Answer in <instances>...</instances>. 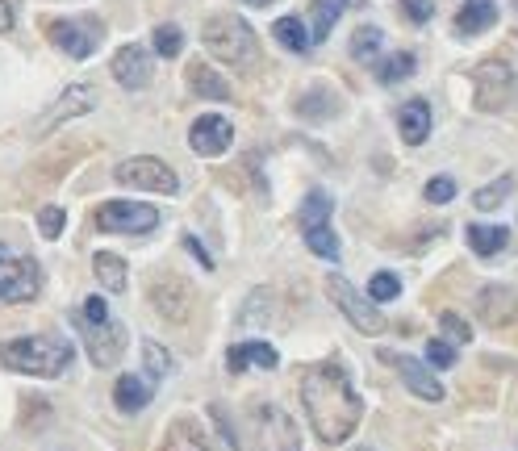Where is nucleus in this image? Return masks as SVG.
<instances>
[{"label": "nucleus", "instance_id": "nucleus-33", "mask_svg": "<svg viewBox=\"0 0 518 451\" xmlns=\"http://www.w3.org/2000/svg\"><path fill=\"white\" fill-rule=\"evenodd\" d=\"M381 42H385V34L376 30V26H360L356 34H351V59L372 63L376 55H381Z\"/></svg>", "mask_w": 518, "mask_h": 451}, {"label": "nucleus", "instance_id": "nucleus-45", "mask_svg": "<svg viewBox=\"0 0 518 451\" xmlns=\"http://www.w3.org/2000/svg\"><path fill=\"white\" fill-rule=\"evenodd\" d=\"M514 9H518V0H514Z\"/></svg>", "mask_w": 518, "mask_h": 451}, {"label": "nucleus", "instance_id": "nucleus-38", "mask_svg": "<svg viewBox=\"0 0 518 451\" xmlns=\"http://www.w3.org/2000/svg\"><path fill=\"white\" fill-rule=\"evenodd\" d=\"M439 326H443V335H447V343H473V326H468L460 314H439Z\"/></svg>", "mask_w": 518, "mask_h": 451}, {"label": "nucleus", "instance_id": "nucleus-24", "mask_svg": "<svg viewBox=\"0 0 518 451\" xmlns=\"http://www.w3.org/2000/svg\"><path fill=\"white\" fill-rule=\"evenodd\" d=\"M92 272H97V284H101V289H109V293H126L130 268H126V259H122V255L97 251V255H92Z\"/></svg>", "mask_w": 518, "mask_h": 451}, {"label": "nucleus", "instance_id": "nucleus-22", "mask_svg": "<svg viewBox=\"0 0 518 451\" xmlns=\"http://www.w3.org/2000/svg\"><path fill=\"white\" fill-rule=\"evenodd\" d=\"M397 130H402V138L410 142V147H422V142L431 138V105L427 101H406L402 109H397Z\"/></svg>", "mask_w": 518, "mask_h": 451}, {"label": "nucleus", "instance_id": "nucleus-21", "mask_svg": "<svg viewBox=\"0 0 518 451\" xmlns=\"http://www.w3.org/2000/svg\"><path fill=\"white\" fill-rule=\"evenodd\" d=\"M159 451H214V443H209L205 426L197 418H176L168 426V435H163V447Z\"/></svg>", "mask_w": 518, "mask_h": 451}, {"label": "nucleus", "instance_id": "nucleus-2", "mask_svg": "<svg viewBox=\"0 0 518 451\" xmlns=\"http://www.w3.org/2000/svg\"><path fill=\"white\" fill-rule=\"evenodd\" d=\"M0 368L38 376V381H55L72 368V343L59 335H26V339H5L0 343Z\"/></svg>", "mask_w": 518, "mask_h": 451}, {"label": "nucleus", "instance_id": "nucleus-31", "mask_svg": "<svg viewBox=\"0 0 518 451\" xmlns=\"http://www.w3.org/2000/svg\"><path fill=\"white\" fill-rule=\"evenodd\" d=\"M414 67H418V59H414L410 51H397V55H389L381 67H376V80H381L385 88H393V84L410 80V76H414Z\"/></svg>", "mask_w": 518, "mask_h": 451}, {"label": "nucleus", "instance_id": "nucleus-42", "mask_svg": "<svg viewBox=\"0 0 518 451\" xmlns=\"http://www.w3.org/2000/svg\"><path fill=\"white\" fill-rule=\"evenodd\" d=\"M184 247H188V251H193L197 259H201V268H214V259H209V255H205V247H201V243L193 239V234H184Z\"/></svg>", "mask_w": 518, "mask_h": 451}, {"label": "nucleus", "instance_id": "nucleus-36", "mask_svg": "<svg viewBox=\"0 0 518 451\" xmlns=\"http://www.w3.org/2000/svg\"><path fill=\"white\" fill-rule=\"evenodd\" d=\"M364 293H368L376 305H381V301H393L397 293H402V280H397L393 272H376V276L368 280V289H364Z\"/></svg>", "mask_w": 518, "mask_h": 451}, {"label": "nucleus", "instance_id": "nucleus-19", "mask_svg": "<svg viewBox=\"0 0 518 451\" xmlns=\"http://www.w3.org/2000/svg\"><path fill=\"white\" fill-rule=\"evenodd\" d=\"M347 9H364V0H314V5H310V46L331 38L335 21H339Z\"/></svg>", "mask_w": 518, "mask_h": 451}, {"label": "nucleus", "instance_id": "nucleus-4", "mask_svg": "<svg viewBox=\"0 0 518 451\" xmlns=\"http://www.w3.org/2000/svg\"><path fill=\"white\" fill-rule=\"evenodd\" d=\"M201 42H205V51L214 55L218 63H226L230 71H255V63H259L255 30L247 26L243 17H234V13L209 17L205 30H201Z\"/></svg>", "mask_w": 518, "mask_h": 451}, {"label": "nucleus", "instance_id": "nucleus-16", "mask_svg": "<svg viewBox=\"0 0 518 451\" xmlns=\"http://www.w3.org/2000/svg\"><path fill=\"white\" fill-rule=\"evenodd\" d=\"M151 305H155L163 318L184 322L188 318V305H193V289H188L180 276H159L155 289H151Z\"/></svg>", "mask_w": 518, "mask_h": 451}, {"label": "nucleus", "instance_id": "nucleus-6", "mask_svg": "<svg viewBox=\"0 0 518 451\" xmlns=\"http://www.w3.org/2000/svg\"><path fill=\"white\" fill-rule=\"evenodd\" d=\"M326 297H331L339 305V314L356 326V330H364V335H385V330H389V318L381 314V305H376L368 293H360L347 276H331V280H326Z\"/></svg>", "mask_w": 518, "mask_h": 451}, {"label": "nucleus", "instance_id": "nucleus-41", "mask_svg": "<svg viewBox=\"0 0 518 451\" xmlns=\"http://www.w3.org/2000/svg\"><path fill=\"white\" fill-rule=\"evenodd\" d=\"M427 201H431V205L456 201V180H452V176H435V180H427Z\"/></svg>", "mask_w": 518, "mask_h": 451}, {"label": "nucleus", "instance_id": "nucleus-10", "mask_svg": "<svg viewBox=\"0 0 518 451\" xmlns=\"http://www.w3.org/2000/svg\"><path fill=\"white\" fill-rule=\"evenodd\" d=\"M251 426H255V451H301V435H297V422L272 406V401H264V406L251 410Z\"/></svg>", "mask_w": 518, "mask_h": 451}, {"label": "nucleus", "instance_id": "nucleus-44", "mask_svg": "<svg viewBox=\"0 0 518 451\" xmlns=\"http://www.w3.org/2000/svg\"><path fill=\"white\" fill-rule=\"evenodd\" d=\"M243 5H251V9H268V5H276V0H243Z\"/></svg>", "mask_w": 518, "mask_h": 451}, {"label": "nucleus", "instance_id": "nucleus-20", "mask_svg": "<svg viewBox=\"0 0 518 451\" xmlns=\"http://www.w3.org/2000/svg\"><path fill=\"white\" fill-rule=\"evenodd\" d=\"M151 397H155V389H151L147 376H134V372L117 376V385H113V406L122 410V414L147 410V406H151Z\"/></svg>", "mask_w": 518, "mask_h": 451}, {"label": "nucleus", "instance_id": "nucleus-43", "mask_svg": "<svg viewBox=\"0 0 518 451\" xmlns=\"http://www.w3.org/2000/svg\"><path fill=\"white\" fill-rule=\"evenodd\" d=\"M9 30H13V5L0 0V34H9Z\"/></svg>", "mask_w": 518, "mask_h": 451}, {"label": "nucleus", "instance_id": "nucleus-30", "mask_svg": "<svg viewBox=\"0 0 518 451\" xmlns=\"http://www.w3.org/2000/svg\"><path fill=\"white\" fill-rule=\"evenodd\" d=\"M301 239H305V247H310L318 259H339V234L331 230V222H322V226H305L301 230Z\"/></svg>", "mask_w": 518, "mask_h": 451}, {"label": "nucleus", "instance_id": "nucleus-27", "mask_svg": "<svg viewBox=\"0 0 518 451\" xmlns=\"http://www.w3.org/2000/svg\"><path fill=\"white\" fill-rule=\"evenodd\" d=\"M297 113L301 117H310V122H326L331 113H339V97L331 88H314V92H305V97H297Z\"/></svg>", "mask_w": 518, "mask_h": 451}, {"label": "nucleus", "instance_id": "nucleus-18", "mask_svg": "<svg viewBox=\"0 0 518 451\" xmlns=\"http://www.w3.org/2000/svg\"><path fill=\"white\" fill-rule=\"evenodd\" d=\"M276 364H280V355H276V347H272V343H239V347H230V351H226V372H230V376L251 372V368L272 372Z\"/></svg>", "mask_w": 518, "mask_h": 451}, {"label": "nucleus", "instance_id": "nucleus-5", "mask_svg": "<svg viewBox=\"0 0 518 451\" xmlns=\"http://www.w3.org/2000/svg\"><path fill=\"white\" fill-rule=\"evenodd\" d=\"M42 293V268L34 255H21L0 243V301L5 305H26Z\"/></svg>", "mask_w": 518, "mask_h": 451}, {"label": "nucleus", "instance_id": "nucleus-3", "mask_svg": "<svg viewBox=\"0 0 518 451\" xmlns=\"http://www.w3.org/2000/svg\"><path fill=\"white\" fill-rule=\"evenodd\" d=\"M76 330H80V339L88 347V360L97 364V368H113L117 360H122V347H126V326L117 322L109 314V305L92 293L80 310H76Z\"/></svg>", "mask_w": 518, "mask_h": 451}, {"label": "nucleus", "instance_id": "nucleus-11", "mask_svg": "<svg viewBox=\"0 0 518 451\" xmlns=\"http://www.w3.org/2000/svg\"><path fill=\"white\" fill-rule=\"evenodd\" d=\"M97 109V92H92L88 84H72V88H63L59 97L46 105V113L34 122V138H46L51 130H59L63 122H72V117H84Z\"/></svg>", "mask_w": 518, "mask_h": 451}, {"label": "nucleus", "instance_id": "nucleus-35", "mask_svg": "<svg viewBox=\"0 0 518 451\" xmlns=\"http://www.w3.org/2000/svg\"><path fill=\"white\" fill-rule=\"evenodd\" d=\"M510 188H514V180H510V176H502V180H493V184H485V188H481V193L473 197V205H477V209H485V213H489V209H498V205H502V201L510 197Z\"/></svg>", "mask_w": 518, "mask_h": 451}, {"label": "nucleus", "instance_id": "nucleus-46", "mask_svg": "<svg viewBox=\"0 0 518 451\" xmlns=\"http://www.w3.org/2000/svg\"><path fill=\"white\" fill-rule=\"evenodd\" d=\"M364 451H372V447H364Z\"/></svg>", "mask_w": 518, "mask_h": 451}, {"label": "nucleus", "instance_id": "nucleus-25", "mask_svg": "<svg viewBox=\"0 0 518 451\" xmlns=\"http://www.w3.org/2000/svg\"><path fill=\"white\" fill-rule=\"evenodd\" d=\"M464 239H468V247H473V255L493 259L498 251L510 247V230H506V226H468Z\"/></svg>", "mask_w": 518, "mask_h": 451}, {"label": "nucleus", "instance_id": "nucleus-17", "mask_svg": "<svg viewBox=\"0 0 518 451\" xmlns=\"http://www.w3.org/2000/svg\"><path fill=\"white\" fill-rule=\"evenodd\" d=\"M477 314L489 326H510L518 318V293L510 284H485L481 297H477Z\"/></svg>", "mask_w": 518, "mask_h": 451}, {"label": "nucleus", "instance_id": "nucleus-14", "mask_svg": "<svg viewBox=\"0 0 518 451\" xmlns=\"http://www.w3.org/2000/svg\"><path fill=\"white\" fill-rule=\"evenodd\" d=\"M230 142H234V126L222 113H201L193 122V130H188V147L205 159H218L222 151H230Z\"/></svg>", "mask_w": 518, "mask_h": 451}, {"label": "nucleus", "instance_id": "nucleus-8", "mask_svg": "<svg viewBox=\"0 0 518 451\" xmlns=\"http://www.w3.org/2000/svg\"><path fill=\"white\" fill-rule=\"evenodd\" d=\"M113 180L126 184V188H147V193H163V197H176V193H180L176 172H172L163 159H151V155H134V159H126V163H117Z\"/></svg>", "mask_w": 518, "mask_h": 451}, {"label": "nucleus", "instance_id": "nucleus-34", "mask_svg": "<svg viewBox=\"0 0 518 451\" xmlns=\"http://www.w3.org/2000/svg\"><path fill=\"white\" fill-rule=\"evenodd\" d=\"M151 42H155V51L163 55V59H176L180 51H184V34H180V26H155V34H151Z\"/></svg>", "mask_w": 518, "mask_h": 451}, {"label": "nucleus", "instance_id": "nucleus-13", "mask_svg": "<svg viewBox=\"0 0 518 451\" xmlns=\"http://www.w3.org/2000/svg\"><path fill=\"white\" fill-rule=\"evenodd\" d=\"M381 360L402 376V385L414 393V397H422V401H443V385L435 381V372L422 364V360H414V355H402V351H381Z\"/></svg>", "mask_w": 518, "mask_h": 451}, {"label": "nucleus", "instance_id": "nucleus-9", "mask_svg": "<svg viewBox=\"0 0 518 451\" xmlns=\"http://www.w3.org/2000/svg\"><path fill=\"white\" fill-rule=\"evenodd\" d=\"M46 34H51V42L59 46L63 55H72V59H92L97 55V46L105 38V26L97 17H59L46 26Z\"/></svg>", "mask_w": 518, "mask_h": 451}, {"label": "nucleus", "instance_id": "nucleus-23", "mask_svg": "<svg viewBox=\"0 0 518 451\" xmlns=\"http://www.w3.org/2000/svg\"><path fill=\"white\" fill-rule=\"evenodd\" d=\"M493 21H498V5H493V0H464L460 13H456V34L477 38L493 26Z\"/></svg>", "mask_w": 518, "mask_h": 451}, {"label": "nucleus", "instance_id": "nucleus-1", "mask_svg": "<svg viewBox=\"0 0 518 451\" xmlns=\"http://www.w3.org/2000/svg\"><path fill=\"white\" fill-rule=\"evenodd\" d=\"M301 406H305V418H310L314 435L322 443H347L356 435V426L364 422V397L351 385V376L343 364L326 360V364H314L305 368L301 376Z\"/></svg>", "mask_w": 518, "mask_h": 451}, {"label": "nucleus", "instance_id": "nucleus-39", "mask_svg": "<svg viewBox=\"0 0 518 451\" xmlns=\"http://www.w3.org/2000/svg\"><path fill=\"white\" fill-rule=\"evenodd\" d=\"M397 9H402V17L410 21V26H427V21L435 17V0H397Z\"/></svg>", "mask_w": 518, "mask_h": 451}, {"label": "nucleus", "instance_id": "nucleus-40", "mask_svg": "<svg viewBox=\"0 0 518 451\" xmlns=\"http://www.w3.org/2000/svg\"><path fill=\"white\" fill-rule=\"evenodd\" d=\"M452 364H456V343L431 339L427 343V368H452Z\"/></svg>", "mask_w": 518, "mask_h": 451}, {"label": "nucleus", "instance_id": "nucleus-32", "mask_svg": "<svg viewBox=\"0 0 518 451\" xmlns=\"http://www.w3.org/2000/svg\"><path fill=\"white\" fill-rule=\"evenodd\" d=\"M143 364H147V381H163V376H172V351L159 347L155 339H143Z\"/></svg>", "mask_w": 518, "mask_h": 451}, {"label": "nucleus", "instance_id": "nucleus-29", "mask_svg": "<svg viewBox=\"0 0 518 451\" xmlns=\"http://www.w3.org/2000/svg\"><path fill=\"white\" fill-rule=\"evenodd\" d=\"M331 213H335V201L322 193V188H314V193H305V201L297 205V226H322V222H331Z\"/></svg>", "mask_w": 518, "mask_h": 451}, {"label": "nucleus", "instance_id": "nucleus-26", "mask_svg": "<svg viewBox=\"0 0 518 451\" xmlns=\"http://www.w3.org/2000/svg\"><path fill=\"white\" fill-rule=\"evenodd\" d=\"M188 84H193V92H197V97H205V101H230V84L218 76L214 67H205V63L188 67Z\"/></svg>", "mask_w": 518, "mask_h": 451}, {"label": "nucleus", "instance_id": "nucleus-7", "mask_svg": "<svg viewBox=\"0 0 518 451\" xmlns=\"http://www.w3.org/2000/svg\"><path fill=\"white\" fill-rule=\"evenodd\" d=\"M92 222L105 234H151L159 226V209L147 201H105L92 213Z\"/></svg>", "mask_w": 518, "mask_h": 451}, {"label": "nucleus", "instance_id": "nucleus-15", "mask_svg": "<svg viewBox=\"0 0 518 451\" xmlns=\"http://www.w3.org/2000/svg\"><path fill=\"white\" fill-rule=\"evenodd\" d=\"M109 71H113V80L122 84V88L138 92V88L151 84V55L138 42H130V46H122V51L113 55V67Z\"/></svg>", "mask_w": 518, "mask_h": 451}, {"label": "nucleus", "instance_id": "nucleus-12", "mask_svg": "<svg viewBox=\"0 0 518 451\" xmlns=\"http://www.w3.org/2000/svg\"><path fill=\"white\" fill-rule=\"evenodd\" d=\"M473 84H477V105L481 109H502L510 101V92L518 88V71L506 59H485L473 71Z\"/></svg>", "mask_w": 518, "mask_h": 451}, {"label": "nucleus", "instance_id": "nucleus-28", "mask_svg": "<svg viewBox=\"0 0 518 451\" xmlns=\"http://www.w3.org/2000/svg\"><path fill=\"white\" fill-rule=\"evenodd\" d=\"M272 38L285 46V51H293V55H305V51H310V30H305L301 17H280L276 26H272Z\"/></svg>", "mask_w": 518, "mask_h": 451}, {"label": "nucleus", "instance_id": "nucleus-37", "mask_svg": "<svg viewBox=\"0 0 518 451\" xmlns=\"http://www.w3.org/2000/svg\"><path fill=\"white\" fill-rule=\"evenodd\" d=\"M63 226H67V213L59 209V205H46L42 213H38V230H42V239H59V234H63Z\"/></svg>", "mask_w": 518, "mask_h": 451}]
</instances>
